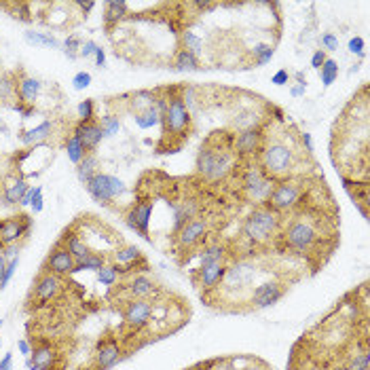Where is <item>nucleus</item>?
Here are the masks:
<instances>
[{
  "instance_id": "nucleus-33",
  "label": "nucleus",
  "mask_w": 370,
  "mask_h": 370,
  "mask_svg": "<svg viewBox=\"0 0 370 370\" xmlns=\"http://www.w3.org/2000/svg\"><path fill=\"white\" fill-rule=\"evenodd\" d=\"M24 38L30 42V44H40V47H53V49H60L62 42L51 34V32H26Z\"/></svg>"
},
{
  "instance_id": "nucleus-64",
  "label": "nucleus",
  "mask_w": 370,
  "mask_h": 370,
  "mask_svg": "<svg viewBox=\"0 0 370 370\" xmlns=\"http://www.w3.org/2000/svg\"><path fill=\"white\" fill-rule=\"evenodd\" d=\"M0 328H3V319H0Z\"/></svg>"
},
{
  "instance_id": "nucleus-9",
  "label": "nucleus",
  "mask_w": 370,
  "mask_h": 370,
  "mask_svg": "<svg viewBox=\"0 0 370 370\" xmlns=\"http://www.w3.org/2000/svg\"><path fill=\"white\" fill-rule=\"evenodd\" d=\"M275 187L273 178H269L260 165H248L242 176V189L250 201H267Z\"/></svg>"
},
{
  "instance_id": "nucleus-21",
  "label": "nucleus",
  "mask_w": 370,
  "mask_h": 370,
  "mask_svg": "<svg viewBox=\"0 0 370 370\" xmlns=\"http://www.w3.org/2000/svg\"><path fill=\"white\" fill-rule=\"evenodd\" d=\"M208 235V224H205V220H201V218H195V220H191V222H187L184 224L178 233H176V242H178V246L180 248H195L203 237Z\"/></svg>"
},
{
  "instance_id": "nucleus-44",
  "label": "nucleus",
  "mask_w": 370,
  "mask_h": 370,
  "mask_svg": "<svg viewBox=\"0 0 370 370\" xmlns=\"http://www.w3.org/2000/svg\"><path fill=\"white\" fill-rule=\"evenodd\" d=\"M76 117H78V121H94V117H96V104H94V100H83V102H78V106H76Z\"/></svg>"
},
{
  "instance_id": "nucleus-22",
  "label": "nucleus",
  "mask_w": 370,
  "mask_h": 370,
  "mask_svg": "<svg viewBox=\"0 0 370 370\" xmlns=\"http://www.w3.org/2000/svg\"><path fill=\"white\" fill-rule=\"evenodd\" d=\"M30 184L22 176H11L3 182V191H0V203L3 205H19Z\"/></svg>"
},
{
  "instance_id": "nucleus-40",
  "label": "nucleus",
  "mask_w": 370,
  "mask_h": 370,
  "mask_svg": "<svg viewBox=\"0 0 370 370\" xmlns=\"http://www.w3.org/2000/svg\"><path fill=\"white\" fill-rule=\"evenodd\" d=\"M349 370H370V353H368V347L364 345L360 351H355L349 360H347V364H345Z\"/></svg>"
},
{
  "instance_id": "nucleus-38",
  "label": "nucleus",
  "mask_w": 370,
  "mask_h": 370,
  "mask_svg": "<svg viewBox=\"0 0 370 370\" xmlns=\"http://www.w3.org/2000/svg\"><path fill=\"white\" fill-rule=\"evenodd\" d=\"M137 258H142V252H140V248H135V246H123V248H119L115 252V264H121V267L131 264Z\"/></svg>"
},
{
  "instance_id": "nucleus-8",
  "label": "nucleus",
  "mask_w": 370,
  "mask_h": 370,
  "mask_svg": "<svg viewBox=\"0 0 370 370\" xmlns=\"http://www.w3.org/2000/svg\"><path fill=\"white\" fill-rule=\"evenodd\" d=\"M155 307H157V301H153V298H131V301H127L121 309L125 326L133 333L144 330L155 317Z\"/></svg>"
},
{
  "instance_id": "nucleus-32",
  "label": "nucleus",
  "mask_w": 370,
  "mask_h": 370,
  "mask_svg": "<svg viewBox=\"0 0 370 370\" xmlns=\"http://www.w3.org/2000/svg\"><path fill=\"white\" fill-rule=\"evenodd\" d=\"M157 98V96H155ZM133 121L137 127H142V129H153L157 125H161V110L157 108V104H153L151 108L142 110V112H135L133 115Z\"/></svg>"
},
{
  "instance_id": "nucleus-12",
  "label": "nucleus",
  "mask_w": 370,
  "mask_h": 370,
  "mask_svg": "<svg viewBox=\"0 0 370 370\" xmlns=\"http://www.w3.org/2000/svg\"><path fill=\"white\" fill-rule=\"evenodd\" d=\"M32 216L28 214H17V216H11L7 220L0 222V248H11L15 244H19L22 239H26L32 230Z\"/></svg>"
},
{
  "instance_id": "nucleus-55",
  "label": "nucleus",
  "mask_w": 370,
  "mask_h": 370,
  "mask_svg": "<svg viewBox=\"0 0 370 370\" xmlns=\"http://www.w3.org/2000/svg\"><path fill=\"white\" fill-rule=\"evenodd\" d=\"M40 187H30L28 191H26V195H24V199H22V208H28V205H32V199H34V195H36V191H38Z\"/></svg>"
},
{
  "instance_id": "nucleus-59",
  "label": "nucleus",
  "mask_w": 370,
  "mask_h": 370,
  "mask_svg": "<svg viewBox=\"0 0 370 370\" xmlns=\"http://www.w3.org/2000/svg\"><path fill=\"white\" fill-rule=\"evenodd\" d=\"M0 370H13V353H7L0 360Z\"/></svg>"
},
{
  "instance_id": "nucleus-3",
  "label": "nucleus",
  "mask_w": 370,
  "mask_h": 370,
  "mask_svg": "<svg viewBox=\"0 0 370 370\" xmlns=\"http://www.w3.org/2000/svg\"><path fill=\"white\" fill-rule=\"evenodd\" d=\"M277 230H280V216H277L275 210H271L269 205H260L254 208L248 218L244 220L242 233L248 242L252 244H267L271 242Z\"/></svg>"
},
{
  "instance_id": "nucleus-24",
  "label": "nucleus",
  "mask_w": 370,
  "mask_h": 370,
  "mask_svg": "<svg viewBox=\"0 0 370 370\" xmlns=\"http://www.w3.org/2000/svg\"><path fill=\"white\" fill-rule=\"evenodd\" d=\"M68 252H70V256L76 260V262H81L83 258H87L89 254H91V250H89V246L85 244V239L76 233L74 228H66L64 233H62V237L58 239Z\"/></svg>"
},
{
  "instance_id": "nucleus-30",
  "label": "nucleus",
  "mask_w": 370,
  "mask_h": 370,
  "mask_svg": "<svg viewBox=\"0 0 370 370\" xmlns=\"http://www.w3.org/2000/svg\"><path fill=\"white\" fill-rule=\"evenodd\" d=\"M174 68L178 72H197V70H201V62L195 53H191L187 49H180L174 58Z\"/></svg>"
},
{
  "instance_id": "nucleus-7",
  "label": "nucleus",
  "mask_w": 370,
  "mask_h": 370,
  "mask_svg": "<svg viewBox=\"0 0 370 370\" xmlns=\"http://www.w3.org/2000/svg\"><path fill=\"white\" fill-rule=\"evenodd\" d=\"M256 275H258L256 264L242 258V260H237V262L226 267V273H224V280H222L220 288L226 294H242V292H246L254 284Z\"/></svg>"
},
{
  "instance_id": "nucleus-46",
  "label": "nucleus",
  "mask_w": 370,
  "mask_h": 370,
  "mask_svg": "<svg viewBox=\"0 0 370 370\" xmlns=\"http://www.w3.org/2000/svg\"><path fill=\"white\" fill-rule=\"evenodd\" d=\"M17 267H19V256H15V258H11L9 262H7V269H5V275L0 277V290L3 288H7V284L11 282V277L15 275V271H17Z\"/></svg>"
},
{
  "instance_id": "nucleus-25",
  "label": "nucleus",
  "mask_w": 370,
  "mask_h": 370,
  "mask_svg": "<svg viewBox=\"0 0 370 370\" xmlns=\"http://www.w3.org/2000/svg\"><path fill=\"white\" fill-rule=\"evenodd\" d=\"M53 129H56L53 121H42L40 125H36V127H32L28 131H22L17 137H19V142L24 146H38V144L49 140V137L53 135Z\"/></svg>"
},
{
  "instance_id": "nucleus-1",
  "label": "nucleus",
  "mask_w": 370,
  "mask_h": 370,
  "mask_svg": "<svg viewBox=\"0 0 370 370\" xmlns=\"http://www.w3.org/2000/svg\"><path fill=\"white\" fill-rule=\"evenodd\" d=\"M260 167L269 178H286L296 167V151L282 137H273L260 151Z\"/></svg>"
},
{
  "instance_id": "nucleus-2",
  "label": "nucleus",
  "mask_w": 370,
  "mask_h": 370,
  "mask_svg": "<svg viewBox=\"0 0 370 370\" xmlns=\"http://www.w3.org/2000/svg\"><path fill=\"white\" fill-rule=\"evenodd\" d=\"M230 169H233V155L222 144H214V140H208L197 155V171L210 180V182H220L224 180Z\"/></svg>"
},
{
  "instance_id": "nucleus-50",
  "label": "nucleus",
  "mask_w": 370,
  "mask_h": 370,
  "mask_svg": "<svg viewBox=\"0 0 370 370\" xmlns=\"http://www.w3.org/2000/svg\"><path fill=\"white\" fill-rule=\"evenodd\" d=\"M11 108H13L15 112H19V115H22V119H30V117L36 112V106H28V104H24V102H15Z\"/></svg>"
},
{
  "instance_id": "nucleus-27",
  "label": "nucleus",
  "mask_w": 370,
  "mask_h": 370,
  "mask_svg": "<svg viewBox=\"0 0 370 370\" xmlns=\"http://www.w3.org/2000/svg\"><path fill=\"white\" fill-rule=\"evenodd\" d=\"M17 100V74L0 70V106H13Z\"/></svg>"
},
{
  "instance_id": "nucleus-29",
  "label": "nucleus",
  "mask_w": 370,
  "mask_h": 370,
  "mask_svg": "<svg viewBox=\"0 0 370 370\" xmlns=\"http://www.w3.org/2000/svg\"><path fill=\"white\" fill-rule=\"evenodd\" d=\"M127 11H129V5L125 0H110V3L104 5V26L106 28L119 26L127 17Z\"/></svg>"
},
{
  "instance_id": "nucleus-17",
  "label": "nucleus",
  "mask_w": 370,
  "mask_h": 370,
  "mask_svg": "<svg viewBox=\"0 0 370 370\" xmlns=\"http://www.w3.org/2000/svg\"><path fill=\"white\" fill-rule=\"evenodd\" d=\"M153 201H140L131 205V210L125 214V222L129 228H133L135 233H140L144 239H151L149 235V226H151V216H153Z\"/></svg>"
},
{
  "instance_id": "nucleus-4",
  "label": "nucleus",
  "mask_w": 370,
  "mask_h": 370,
  "mask_svg": "<svg viewBox=\"0 0 370 370\" xmlns=\"http://www.w3.org/2000/svg\"><path fill=\"white\" fill-rule=\"evenodd\" d=\"M161 125H163V137H180V140L189 137V133L193 129V117L180 96H176V94L167 96Z\"/></svg>"
},
{
  "instance_id": "nucleus-37",
  "label": "nucleus",
  "mask_w": 370,
  "mask_h": 370,
  "mask_svg": "<svg viewBox=\"0 0 370 370\" xmlns=\"http://www.w3.org/2000/svg\"><path fill=\"white\" fill-rule=\"evenodd\" d=\"M104 264H106V256H104V254H100V252H91L87 258H83L81 262H76L74 273H78V271H100Z\"/></svg>"
},
{
  "instance_id": "nucleus-16",
  "label": "nucleus",
  "mask_w": 370,
  "mask_h": 370,
  "mask_svg": "<svg viewBox=\"0 0 370 370\" xmlns=\"http://www.w3.org/2000/svg\"><path fill=\"white\" fill-rule=\"evenodd\" d=\"M121 343L115 337H104L98 341L94 351V370H108L121 360Z\"/></svg>"
},
{
  "instance_id": "nucleus-34",
  "label": "nucleus",
  "mask_w": 370,
  "mask_h": 370,
  "mask_svg": "<svg viewBox=\"0 0 370 370\" xmlns=\"http://www.w3.org/2000/svg\"><path fill=\"white\" fill-rule=\"evenodd\" d=\"M275 56V47L269 42H256L252 47V58H254V64L256 66H267Z\"/></svg>"
},
{
  "instance_id": "nucleus-56",
  "label": "nucleus",
  "mask_w": 370,
  "mask_h": 370,
  "mask_svg": "<svg viewBox=\"0 0 370 370\" xmlns=\"http://www.w3.org/2000/svg\"><path fill=\"white\" fill-rule=\"evenodd\" d=\"M301 144L305 146L307 155H311V153H313V140H311V133H307V131H303V133H301Z\"/></svg>"
},
{
  "instance_id": "nucleus-53",
  "label": "nucleus",
  "mask_w": 370,
  "mask_h": 370,
  "mask_svg": "<svg viewBox=\"0 0 370 370\" xmlns=\"http://www.w3.org/2000/svg\"><path fill=\"white\" fill-rule=\"evenodd\" d=\"M349 51L355 56H364V38L362 36H355L349 40Z\"/></svg>"
},
{
  "instance_id": "nucleus-15",
  "label": "nucleus",
  "mask_w": 370,
  "mask_h": 370,
  "mask_svg": "<svg viewBox=\"0 0 370 370\" xmlns=\"http://www.w3.org/2000/svg\"><path fill=\"white\" fill-rule=\"evenodd\" d=\"M74 269H76V260L70 256V252L60 242H56V246L49 250L47 258H44V262H42V271L53 273V275H58L64 280V277L74 273Z\"/></svg>"
},
{
  "instance_id": "nucleus-58",
  "label": "nucleus",
  "mask_w": 370,
  "mask_h": 370,
  "mask_svg": "<svg viewBox=\"0 0 370 370\" xmlns=\"http://www.w3.org/2000/svg\"><path fill=\"white\" fill-rule=\"evenodd\" d=\"M17 349H19V353L26 355V358H30V353H32V345H30L26 339H22V341L17 343Z\"/></svg>"
},
{
  "instance_id": "nucleus-36",
  "label": "nucleus",
  "mask_w": 370,
  "mask_h": 370,
  "mask_svg": "<svg viewBox=\"0 0 370 370\" xmlns=\"http://www.w3.org/2000/svg\"><path fill=\"white\" fill-rule=\"evenodd\" d=\"M180 42H182V49H187V51H191L195 56L203 53V40L195 32H191V30H182Z\"/></svg>"
},
{
  "instance_id": "nucleus-61",
  "label": "nucleus",
  "mask_w": 370,
  "mask_h": 370,
  "mask_svg": "<svg viewBox=\"0 0 370 370\" xmlns=\"http://www.w3.org/2000/svg\"><path fill=\"white\" fill-rule=\"evenodd\" d=\"M305 91H307V85H296V87H292L290 94H292L294 98H301V96H305Z\"/></svg>"
},
{
  "instance_id": "nucleus-23",
  "label": "nucleus",
  "mask_w": 370,
  "mask_h": 370,
  "mask_svg": "<svg viewBox=\"0 0 370 370\" xmlns=\"http://www.w3.org/2000/svg\"><path fill=\"white\" fill-rule=\"evenodd\" d=\"M125 292H127L129 301L131 298H153L157 292V284L151 280V277L140 273V275H133L125 284Z\"/></svg>"
},
{
  "instance_id": "nucleus-57",
  "label": "nucleus",
  "mask_w": 370,
  "mask_h": 370,
  "mask_svg": "<svg viewBox=\"0 0 370 370\" xmlns=\"http://www.w3.org/2000/svg\"><path fill=\"white\" fill-rule=\"evenodd\" d=\"M94 60H96V66H98V68H104V66H106V53H104V49H102V47H98V51H96Z\"/></svg>"
},
{
  "instance_id": "nucleus-31",
  "label": "nucleus",
  "mask_w": 370,
  "mask_h": 370,
  "mask_svg": "<svg viewBox=\"0 0 370 370\" xmlns=\"http://www.w3.org/2000/svg\"><path fill=\"white\" fill-rule=\"evenodd\" d=\"M98 165H100V161H98L96 153L85 155V159L76 165V178L81 180V184H87L91 178L98 174Z\"/></svg>"
},
{
  "instance_id": "nucleus-43",
  "label": "nucleus",
  "mask_w": 370,
  "mask_h": 370,
  "mask_svg": "<svg viewBox=\"0 0 370 370\" xmlns=\"http://www.w3.org/2000/svg\"><path fill=\"white\" fill-rule=\"evenodd\" d=\"M98 123H100V127H102V131H104L106 137L117 135L119 129H121V119H119V115H106V117H102V121H98Z\"/></svg>"
},
{
  "instance_id": "nucleus-14",
  "label": "nucleus",
  "mask_w": 370,
  "mask_h": 370,
  "mask_svg": "<svg viewBox=\"0 0 370 370\" xmlns=\"http://www.w3.org/2000/svg\"><path fill=\"white\" fill-rule=\"evenodd\" d=\"M288 292V286L284 282H277V280H271V282H262L260 286H256L250 294V309H267V307H273L275 303H280Z\"/></svg>"
},
{
  "instance_id": "nucleus-26",
  "label": "nucleus",
  "mask_w": 370,
  "mask_h": 370,
  "mask_svg": "<svg viewBox=\"0 0 370 370\" xmlns=\"http://www.w3.org/2000/svg\"><path fill=\"white\" fill-rule=\"evenodd\" d=\"M40 81L34 78V76H28V74H22L17 78V102H24L28 106H34L38 96H40Z\"/></svg>"
},
{
  "instance_id": "nucleus-49",
  "label": "nucleus",
  "mask_w": 370,
  "mask_h": 370,
  "mask_svg": "<svg viewBox=\"0 0 370 370\" xmlns=\"http://www.w3.org/2000/svg\"><path fill=\"white\" fill-rule=\"evenodd\" d=\"M96 51H98V42H96V40H85V42L81 44L78 58L89 60V58H94V56H96Z\"/></svg>"
},
{
  "instance_id": "nucleus-13",
  "label": "nucleus",
  "mask_w": 370,
  "mask_h": 370,
  "mask_svg": "<svg viewBox=\"0 0 370 370\" xmlns=\"http://www.w3.org/2000/svg\"><path fill=\"white\" fill-rule=\"evenodd\" d=\"M62 288H64L62 277H58V275H53V273L40 271L38 277L34 280V284H32V292H30V294H32L34 301H30V303H32L34 307L47 305V303H51V301H56V298L60 296Z\"/></svg>"
},
{
  "instance_id": "nucleus-62",
  "label": "nucleus",
  "mask_w": 370,
  "mask_h": 370,
  "mask_svg": "<svg viewBox=\"0 0 370 370\" xmlns=\"http://www.w3.org/2000/svg\"><path fill=\"white\" fill-rule=\"evenodd\" d=\"M7 262H9V260H7V258H5L3 254H0V277H3V275H5V269H7Z\"/></svg>"
},
{
  "instance_id": "nucleus-28",
  "label": "nucleus",
  "mask_w": 370,
  "mask_h": 370,
  "mask_svg": "<svg viewBox=\"0 0 370 370\" xmlns=\"http://www.w3.org/2000/svg\"><path fill=\"white\" fill-rule=\"evenodd\" d=\"M197 212H199V208H197V203H195L193 199L176 203V205H174V233H178V230H180L184 224H187V222L195 220V218H197Z\"/></svg>"
},
{
  "instance_id": "nucleus-5",
  "label": "nucleus",
  "mask_w": 370,
  "mask_h": 370,
  "mask_svg": "<svg viewBox=\"0 0 370 370\" xmlns=\"http://www.w3.org/2000/svg\"><path fill=\"white\" fill-rule=\"evenodd\" d=\"M282 239L286 244V248L294 254H307L311 252L317 242H319V230L317 226L307 220V218H296L292 220L282 233Z\"/></svg>"
},
{
  "instance_id": "nucleus-42",
  "label": "nucleus",
  "mask_w": 370,
  "mask_h": 370,
  "mask_svg": "<svg viewBox=\"0 0 370 370\" xmlns=\"http://www.w3.org/2000/svg\"><path fill=\"white\" fill-rule=\"evenodd\" d=\"M0 9H11V17L19 19V22H26L30 24L34 17H32V11H30V5L28 3H11V5H0Z\"/></svg>"
},
{
  "instance_id": "nucleus-20",
  "label": "nucleus",
  "mask_w": 370,
  "mask_h": 370,
  "mask_svg": "<svg viewBox=\"0 0 370 370\" xmlns=\"http://www.w3.org/2000/svg\"><path fill=\"white\" fill-rule=\"evenodd\" d=\"M78 140H81V144L85 146V151L87 153H94L100 144H102V140H104V131H102V127H100V123L94 119V121H78L76 125H74V131H72Z\"/></svg>"
},
{
  "instance_id": "nucleus-11",
  "label": "nucleus",
  "mask_w": 370,
  "mask_h": 370,
  "mask_svg": "<svg viewBox=\"0 0 370 370\" xmlns=\"http://www.w3.org/2000/svg\"><path fill=\"white\" fill-rule=\"evenodd\" d=\"M226 260H216V262H199V267L193 273V284L201 294L214 292L220 288L224 273H226Z\"/></svg>"
},
{
  "instance_id": "nucleus-51",
  "label": "nucleus",
  "mask_w": 370,
  "mask_h": 370,
  "mask_svg": "<svg viewBox=\"0 0 370 370\" xmlns=\"http://www.w3.org/2000/svg\"><path fill=\"white\" fill-rule=\"evenodd\" d=\"M271 83L273 85H277V87H282V85H286V83H290V72L288 70H277L273 76H271Z\"/></svg>"
},
{
  "instance_id": "nucleus-48",
  "label": "nucleus",
  "mask_w": 370,
  "mask_h": 370,
  "mask_svg": "<svg viewBox=\"0 0 370 370\" xmlns=\"http://www.w3.org/2000/svg\"><path fill=\"white\" fill-rule=\"evenodd\" d=\"M321 47H323V51H337L339 49V38L333 32L321 34Z\"/></svg>"
},
{
  "instance_id": "nucleus-6",
  "label": "nucleus",
  "mask_w": 370,
  "mask_h": 370,
  "mask_svg": "<svg viewBox=\"0 0 370 370\" xmlns=\"http://www.w3.org/2000/svg\"><path fill=\"white\" fill-rule=\"evenodd\" d=\"M85 189H87L89 197L94 199L96 203H100V205H110L115 199H119L127 191L125 182L119 176L102 174V171H98L94 178H91L85 184Z\"/></svg>"
},
{
  "instance_id": "nucleus-63",
  "label": "nucleus",
  "mask_w": 370,
  "mask_h": 370,
  "mask_svg": "<svg viewBox=\"0 0 370 370\" xmlns=\"http://www.w3.org/2000/svg\"><path fill=\"white\" fill-rule=\"evenodd\" d=\"M330 370H349V368H347L345 364H339V366H333Z\"/></svg>"
},
{
  "instance_id": "nucleus-47",
  "label": "nucleus",
  "mask_w": 370,
  "mask_h": 370,
  "mask_svg": "<svg viewBox=\"0 0 370 370\" xmlns=\"http://www.w3.org/2000/svg\"><path fill=\"white\" fill-rule=\"evenodd\" d=\"M91 85V74L89 72H76L74 74V78H72V87L76 89V91H83V89H87Z\"/></svg>"
},
{
  "instance_id": "nucleus-35",
  "label": "nucleus",
  "mask_w": 370,
  "mask_h": 370,
  "mask_svg": "<svg viewBox=\"0 0 370 370\" xmlns=\"http://www.w3.org/2000/svg\"><path fill=\"white\" fill-rule=\"evenodd\" d=\"M66 155H68V159L74 163V165H78L83 159H85V155H89L87 151H85V146L81 144V140L78 137L72 133L68 140H66Z\"/></svg>"
},
{
  "instance_id": "nucleus-60",
  "label": "nucleus",
  "mask_w": 370,
  "mask_h": 370,
  "mask_svg": "<svg viewBox=\"0 0 370 370\" xmlns=\"http://www.w3.org/2000/svg\"><path fill=\"white\" fill-rule=\"evenodd\" d=\"M83 13H91V11H94L96 9V3H74Z\"/></svg>"
},
{
  "instance_id": "nucleus-52",
  "label": "nucleus",
  "mask_w": 370,
  "mask_h": 370,
  "mask_svg": "<svg viewBox=\"0 0 370 370\" xmlns=\"http://www.w3.org/2000/svg\"><path fill=\"white\" fill-rule=\"evenodd\" d=\"M328 60V56H326V51L323 49H317L313 56H311V68H315V70H319L321 66H323V62Z\"/></svg>"
},
{
  "instance_id": "nucleus-41",
  "label": "nucleus",
  "mask_w": 370,
  "mask_h": 370,
  "mask_svg": "<svg viewBox=\"0 0 370 370\" xmlns=\"http://www.w3.org/2000/svg\"><path fill=\"white\" fill-rule=\"evenodd\" d=\"M119 277H121V275H119V271H117V264H115V262H110V264L106 262V264L98 271V282H100L102 286H108V288H110V286H115V284L119 282Z\"/></svg>"
},
{
  "instance_id": "nucleus-39",
  "label": "nucleus",
  "mask_w": 370,
  "mask_h": 370,
  "mask_svg": "<svg viewBox=\"0 0 370 370\" xmlns=\"http://www.w3.org/2000/svg\"><path fill=\"white\" fill-rule=\"evenodd\" d=\"M339 78V64L335 60H326L323 66L319 68V81L323 87H330Z\"/></svg>"
},
{
  "instance_id": "nucleus-19",
  "label": "nucleus",
  "mask_w": 370,
  "mask_h": 370,
  "mask_svg": "<svg viewBox=\"0 0 370 370\" xmlns=\"http://www.w3.org/2000/svg\"><path fill=\"white\" fill-rule=\"evenodd\" d=\"M60 360V351L53 343L44 341L36 347H32V353L28 358V368L32 370H56V364Z\"/></svg>"
},
{
  "instance_id": "nucleus-54",
  "label": "nucleus",
  "mask_w": 370,
  "mask_h": 370,
  "mask_svg": "<svg viewBox=\"0 0 370 370\" xmlns=\"http://www.w3.org/2000/svg\"><path fill=\"white\" fill-rule=\"evenodd\" d=\"M30 208H32V212H34V214H40V212H42V187L36 191V195H34V199H32V205H30Z\"/></svg>"
},
{
  "instance_id": "nucleus-45",
  "label": "nucleus",
  "mask_w": 370,
  "mask_h": 370,
  "mask_svg": "<svg viewBox=\"0 0 370 370\" xmlns=\"http://www.w3.org/2000/svg\"><path fill=\"white\" fill-rule=\"evenodd\" d=\"M81 44H83V40L78 36H68L62 44V51L68 56V60H76L78 51H81Z\"/></svg>"
},
{
  "instance_id": "nucleus-18",
  "label": "nucleus",
  "mask_w": 370,
  "mask_h": 370,
  "mask_svg": "<svg viewBox=\"0 0 370 370\" xmlns=\"http://www.w3.org/2000/svg\"><path fill=\"white\" fill-rule=\"evenodd\" d=\"M264 146V133L260 127H254V129H244L237 133L235 142H233V149L237 151V155L244 159V157H254L262 151Z\"/></svg>"
},
{
  "instance_id": "nucleus-10",
  "label": "nucleus",
  "mask_w": 370,
  "mask_h": 370,
  "mask_svg": "<svg viewBox=\"0 0 370 370\" xmlns=\"http://www.w3.org/2000/svg\"><path fill=\"white\" fill-rule=\"evenodd\" d=\"M301 195H303V189L301 184L294 182V180H284L280 184H275L269 199H267V205L275 212H290L298 205L301 201Z\"/></svg>"
}]
</instances>
